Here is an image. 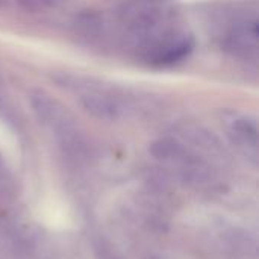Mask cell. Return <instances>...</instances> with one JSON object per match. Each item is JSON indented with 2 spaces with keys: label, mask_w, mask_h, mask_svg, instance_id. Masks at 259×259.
Here are the masks:
<instances>
[{
  "label": "cell",
  "mask_w": 259,
  "mask_h": 259,
  "mask_svg": "<svg viewBox=\"0 0 259 259\" xmlns=\"http://www.w3.org/2000/svg\"><path fill=\"white\" fill-rule=\"evenodd\" d=\"M194 47V42L190 36L165 38L155 44L152 52V59L158 64H175L184 59Z\"/></svg>",
  "instance_id": "obj_2"
},
{
  "label": "cell",
  "mask_w": 259,
  "mask_h": 259,
  "mask_svg": "<svg viewBox=\"0 0 259 259\" xmlns=\"http://www.w3.org/2000/svg\"><path fill=\"white\" fill-rule=\"evenodd\" d=\"M21 8H24L26 11L30 12H38L44 8L52 6L56 0H15Z\"/></svg>",
  "instance_id": "obj_4"
},
{
  "label": "cell",
  "mask_w": 259,
  "mask_h": 259,
  "mask_svg": "<svg viewBox=\"0 0 259 259\" xmlns=\"http://www.w3.org/2000/svg\"><path fill=\"white\" fill-rule=\"evenodd\" d=\"M229 135L234 143L247 153L256 155L258 149V126L256 121L246 115H235L229 120Z\"/></svg>",
  "instance_id": "obj_3"
},
{
  "label": "cell",
  "mask_w": 259,
  "mask_h": 259,
  "mask_svg": "<svg viewBox=\"0 0 259 259\" xmlns=\"http://www.w3.org/2000/svg\"><path fill=\"white\" fill-rule=\"evenodd\" d=\"M29 103L32 106L33 114L42 124L53 127L65 140H71L76 137L70 114L58 100L50 97L47 93L39 90L30 91Z\"/></svg>",
  "instance_id": "obj_1"
}]
</instances>
